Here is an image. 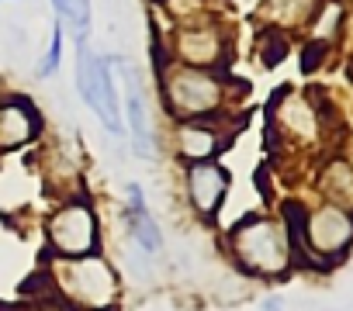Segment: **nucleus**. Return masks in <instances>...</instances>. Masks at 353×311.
<instances>
[{"label": "nucleus", "mask_w": 353, "mask_h": 311, "mask_svg": "<svg viewBox=\"0 0 353 311\" xmlns=\"http://www.w3.org/2000/svg\"><path fill=\"white\" fill-rule=\"evenodd\" d=\"M263 311H284L281 297H267V301H263Z\"/></svg>", "instance_id": "nucleus-19"}, {"label": "nucleus", "mask_w": 353, "mask_h": 311, "mask_svg": "<svg viewBox=\"0 0 353 311\" xmlns=\"http://www.w3.org/2000/svg\"><path fill=\"white\" fill-rule=\"evenodd\" d=\"M49 246L59 259H77V256H94L101 253V228L97 215L87 201H66L49 215Z\"/></svg>", "instance_id": "nucleus-6"}, {"label": "nucleus", "mask_w": 353, "mask_h": 311, "mask_svg": "<svg viewBox=\"0 0 353 311\" xmlns=\"http://www.w3.org/2000/svg\"><path fill=\"white\" fill-rule=\"evenodd\" d=\"M322 187H325V194H329L332 204L350 208V204H353V167L343 163V160H332V163L325 167Z\"/></svg>", "instance_id": "nucleus-15"}, {"label": "nucleus", "mask_w": 353, "mask_h": 311, "mask_svg": "<svg viewBox=\"0 0 353 311\" xmlns=\"http://www.w3.org/2000/svg\"><path fill=\"white\" fill-rule=\"evenodd\" d=\"M229 249L239 263V270L253 277H284L294 266L288 232L281 218L250 215L229 232Z\"/></svg>", "instance_id": "nucleus-1"}, {"label": "nucleus", "mask_w": 353, "mask_h": 311, "mask_svg": "<svg viewBox=\"0 0 353 311\" xmlns=\"http://www.w3.org/2000/svg\"><path fill=\"white\" fill-rule=\"evenodd\" d=\"M59 297L70 304V311H111L118 297V273L114 266L94 253V256H77V259H59L52 263V273H46Z\"/></svg>", "instance_id": "nucleus-2"}, {"label": "nucleus", "mask_w": 353, "mask_h": 311, "mask_svg": "<svg viewBox=\"0 0 353 311\" xmlns=\"http://www.w3.org/2000/svg\"><path fill=\"white\" fill-rule=\"evenodd\" d=\"M77 90L83 104L101 118L104 131L111 138L125 135V118H121V94H118V76H114V59L101 56L90 49V42L77 45Z\"/></svg>", "instance_id": "nucleus-4"}, {"label": "nucleus", "mask_w": 353, "mask_h": 311, "mask_svg": "<svg viewBox=\"0 0 353 311\" xmlns=\"http://www.w3.org/2000/svg\"><path fill=\"white\" fill-rule=\"evenodd\" d=\"M353 246V211L343 204H319L305 218V253L308 266H332L339 263Z\"/></svg>", "instance_id": "nucleus-5"}, {"label": "nucleus", "mask_w": 353, "mask_h": 311, "mask_svg": "<svg viewBox=\"0 0 353 311\" xmlns=\"http://www.w3.org/2000/svg\"><path fill=\"white\" fill-rule=\"evenodd\" d=\"M184 184H188V201H191V208H194L205 222H212V218L222 211V204H225L229 170H225L222 163H215V160H208V163H191Z\"/></svg>", "instance_id": "nucleus-9"}, {"label": "nucleus", "mask_w": 353, "mask_h": 311, "mask_svg": "<svg viewBox=\"0 0 353 311\" xmlns=\"http://www.w3.org/2000/svg\"><path fill=\"white\" fill-rule=\"evenodd\" d=\"M63 35H66V25L56 21V25H52V42H49V49H46V56H42V63H39V76H42V80H49V76L59 73V63H63Z\"/></svg>", "instance_id": "nucleus-17"}, {"label": "nucleus", "mask_w": 353, "mask_h": 311, "mask_svg": "<svg viewBox=\"0 0 353 311\" xmlns=\"http://www.w3.org/2000/svg\"><path fill=\"white\" fill-rule=\"evenodd\" d=\"M114 69L121 76V87H125V97H121V118L128 121V131H132V149L135 156L149 160L152 156V125H149V111H145V94H142V83H139V73L128 59H114Z\"/></svg>", "instance_id": "nucleus-7"}, {"label": "nucleus", "mask_w": 353, "mask_h": 311, "mask_svg": "<svg viewBox=\"0 0 353 311\" xmlns=\"http://www.w3.org/2000/svg\"><path fill=\"white\" fill-rule=\"evenodd\" d=\"M288 49H291V42H288V35L281 32V28H267L263 35H260V63L267 66V69H274V66H281L284 63V56H288Z\"/></svg>", "instance_id": "nucleus-16"}, {"label": "nucleus", "mask_w": 353, "mask_h": 311, "mask_svg": "<svg viewBox=\"0 0 353 311\" xmlns=\"http://www.w3.org/2000/svg\"><path fill=\"white\" fill-rule=\"evenodd\" d=\"M173 52L184 66L212 69L225 59V39L215 25H184L173 39Z\"/></svg>", "instance_id": "nucleus-10"}, {"label": "nucleus", "mask_w": 353, "mask_h": 311, "mask_svg": "<svg viewBox=\"0 0 353 311\" xmlns=\"http://www.w3.org/2000/svg\"><path fill=\"white\" fill-rule=\"evenodd\" d=\"M125 225H128V246L135 249L139 263H152L163 253V228L149 215L145 191L139 184L125 187Z\"/></svg>", "instance_id": "nucleus-8"}, {"label": "nucleus", "mask_w": 353, "mask_h": 311, "mask_svg": "<svg viewBox=\"0 0 353 311\" xmlns=\"http://www.w3.org/2000/svg\"><path fill=\"white\" fill-rule=\"evenodd\" d=\"M52 8H56V21H63V25L73 28L77 45L80 42H90V21H94L90 0H52Z\"/></svg>", "instance_id": "nucleus-14"}, {"label": "nucleus", "mask_w": 353, "mask_h": 311, "mask_svg": "<svg viewBox=\"0 0 353 311\" xmlns=\"http://www.w3.org/2000/svg\"><path fill=\"white\" fill-rule=\"evenodd\" d=\"M42 131V118L28 97H4L0 100V152L28 145Z\"/></svg>", "instance_id": "nucleus-11"}, {"label": "nucleus", "mask_w": 353, "mask_h": 311, "mask_svg": "<svg viewBox=\"0 0 353 311\" xmlns=\"http://www.w3.org/2000/svg\"><path fill=\"white\" fill-rule=\"evenodd\" d=\"M225 135L212 125V121H181L173 131V145L176 156L191 167V163H208L225 149Z\"/></svg>", "instance_id": "nucleus-12"}, {"label": "nucleus", "mask_w": 353, "mask_h": 311, "mask_svg": "<svg viewBox=\"0 0 353 311\" xmlns=\"http://www.w3.org/2000/svg\"><path fill=\"white\" fill-rule=\"evenodd\" d=\"M315 11H319V0H267V14L281 32L298 28V25H312Z\"/></svg>", "instance_id": "nucleus-13"}, {"label": "nucleus", "mask_w": 353, "mask_h": 311, "mask_svg": "<svg viewBox=\"0 0 353 311\" xmlns=\"http://www.w3.org/2000/svg\"><path fill=\"white\" fill-rule=\"evenodd\" d=\"M159 94L176 121H215L225 104V80L212 69L176 63L159 73Z\"/></svg>", "instance_id": "nucleus-3"}, {"label": "nucleus", "mask_w": 353, "mask_h": 311, "mask_svg": "<svg viewBox=\"0 0 353 311\" xmlns=\"http://www.w3.org/2000/svg\"><path fill=\"white\" fill-rule=\"evenodd\" d=\"M325 52H329V42L312 39V42L305 45V52H301V73H315V69L325 63Z\"/></svg>", "instance_id": "nucleus-18"}]
</instances>
